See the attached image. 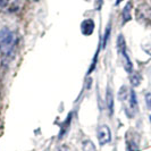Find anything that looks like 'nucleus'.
Here are the masks:
<instances>
[{"mask_svg": "<svg viewBox=\"0 0 151 151\" xmlns=\"http://www.w3.org/2000/svg\"><path fill=\"white\" fill-rule=\"evenodd\" d=\"M97 137H98L99 143L101 145L109 143L111 141V131L109 129V126L101 125L97 131Z\"/></svg>", "mask_w": 151, "mask_h": 151, "instance_id": "obj_3", "label": "nucleus"}, {"mask_svg": "<svg viewBox=\"0 0 151 151\" xmlns=\"http://www.w3.org/2000/svg\"><path fill=\"white\" fill-rule=\"evenodd\" d=\"M94 31V22L92 19H84L81 23V32L84 35H91Z\"/></svg>", "mask_w": 151, "mask_h": 151, "instance_id": "obj_4", "label": "nucleus"}, {"mask_svg": "<svg viewBox=\"0 0 151 151\" xmlns=\"http://www.w3.org/2000/svg\"><path fill=\"white\" fill-rule=\"evenodd\" d=\"M102 2H104V0H96V9H97V10L101 9V7H102Z\"/></svg>", "mask_w": 151, "mask_h": 151, "instance_id": "obj_13", "label": "nucleus"}, {"mask_svg": "<svg viewBox=\"0 0 151 151\" xmlns=\"http://www.w3.org/2000/svg\"><path fill=\"white\" fill-rule=\"evenodd\" d=\"M106 102H107V108H108V113L109 116H113L114 114V96L111 90L108 88L107 89V96H106Z\"/></svg>", "mask_w": 151, "mask_h": 151, "instance_id": "obj_6", "label": "nucleus"}, {"mask_svg": "<svg viewBox=\"0 0 151 151\" xmlns=\"http://www.w3.org/2000/svg\"><path fill=\"white\" fill-rule=\"evenodd\" d=\"M109 35H110V25H108L106 29V32H105V37H104V41H102V47L105 48L108 42V39H109Z\"/></svg>", "mask_w": 151, "mask_h": 151, "instance_id": "obj_12", "label": "nucleus"}, {"mask_svg": "<svg viewBox=\"0 0 151 151\" xmlns=\"http://www.w3.org/2000/svg\"><path fill=\"white\" fill-rule=\"evenodd\" d=\"M131 10H132V4L129 2L124 9H123V24H125V23H127L129 21H131V18H132V16H131Z\"/></svg>", "mask_w": 151, "mask_h": 151, "instance_id": "obj_7", "label": "nucleus"}, {"mask_svg": "<svg viewBox=\"0 0 151 151\" xmlns=\"http://www.w3.org/2000/svg\"><path fill=\"white\" fill-rule=\"evenodd\" d=\"M82 151H97V148L91 140H85L82 143Z\"/></svg>", "mask_w": 151, "mask_h": 151, "instance_id": "obj_9", "label": "nucleus"}, {"mask_svg": "<svg viewBox=\"0 0 151 151\" xmlns=\"http://www.w3.org/2000/svg\"><path fill=\"white\" fill-rule=\"evenodd\" d=\"M17 38L16 34L12 30L4 27L0 30V56L9 57L15 49Z\"/></svg>", "mask_w": 151, "mask_h": 151, "instance_id": "obj_1", "label": "nucleus"}, {"mask_svg": "<svg viewBox=\"0 0 151 151\" xmlns=\"http://www.w3.org/2000/svg\"><path fill=\"white\" fill-rule=\"evenodd\" d=\"M8 0H0V7H5L7 5Z\"/></svg>", "mask_w": 151, "mask_h": 151, "instance_id": "obj_15", "label": "nucleus"}, {"mask_svg": "<svg viewBox=\"0 0 151 151\" xmlns=\"http://www.w3.org/2000/svg\"><path fill=\"white\" fill-rule=\"evenodd\" d=\"M122 1H123V0H116V6H117V5H119Z\"/></svg>", "mask_w": 151, "mask_h": 151, "instance_id": "obj_16", "label": "nucleus"}, {"mask_svg": "<svg viewBox=\"0 0 151 151\" xmlns=\"http://www.w3.org/2000/svg\"><path fill=\"white\" fill-rule=\"evenodd\" d=\"M119 55H121L122 58H123V65H124L125 70H126L127 73H132V72H133V64H132V61L129 60V55H127V52H126V50L121 51Z\"/></svg>", "mask_w": 151, "mask_h": 151, "instance_id": "obj_5", "label": "nucleus"}, {"mask_svg": "<svg viewBox=\"0 0 151 151\" xmlns=\"http://www.w3.org/2000/svg\"><path fill=\"white\" fill-rule=\"evenodd\" d=\"M136 18L143 24H151V8L148 5H141L136 9Z\"/></svg>", "mask_w": 151, "mask_h": 151, "instance_id": "obj_2", "label": "nucleus"}, {"mask_svg": "<svg viewBox=\"0 0 151 151\" xmlns=\"http://www.w3.org/2000/svg\"><path fill=\"white\" fill-rule=\"evenodd\" d=\"M147 104H148L149 108L151 109V94H148V96H147ZM150 121H151V116H150Z\"/></svg>", "mask_w": 151, "mask_h": 151, "instance_id": "obj_14", "label": "nucleus"}, {"mask_svg": "<svg viewBox=\"0 0 151 151\" xmlns=\"http://www.w3.org/2000/svg\"><path fill=\"white\" fill-rule=\"evenodd\" d=\"M129 109H131L132 111H135L136 106H137V100H136V94L134 90L129 91Z\"/></svg>", "mask_w": 151, "mask_h": 151, "instance_id": "obj_8", "label": "nucleus"}, {"mask_svg": "<svg viewBox=\"0 0 151 151\" xmlns=\"http://www.w3.org/2000/svg\"><path fill=\"white\" fill-rule=\"evenodd\" d=\"M129 81H131V84L133 85V86H137L139 84L141 83V75L140 74H132L131 75V78H129Z\"/></svg>", "mask_w": 151, "mask_h": 151, "instance_id": "obj_11", "label": "nucleus"}, {"mask_svg": "<svg viewBox=\"0 0 151 151\" xmlns=\"http://www.w3.org/2000/svg\"><path fill=\"white\" fill-rule=\"evenodd\" d=\"M70 118H72V114H69V116H68L67 118H66V121L64 122V124H63V127L60 129V134H59V137H63V136L65 135L66 133H67L68 129H69V123H70Z\"/></svg>", "mask_w": 151, "mask_h": 151, "instance_id": "obj_10", "label": "nucleus"}]
</instances>
